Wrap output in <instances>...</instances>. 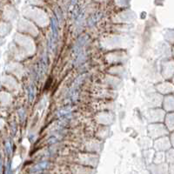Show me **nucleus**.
Segmentation results:
<instances>
[{
	"instance_id": "obj_1",
	"label": "nucleus",
	"mask_w": 174,
	"mask_h": 174,
	"mask_svg": "<svg viewBox=\"0 0 174 174\" xmlns=\"http://www.w3.org/2000/svg\"><path fill=\"white\" fill-rule=\"evenodd\" d=\"M51 29H52V32H53L54 38H56L57 35H58V30H57V23H56L54 18L51 19Z\"/></svg>"
},
{
	"instance_id": "obj_2",
	"label": "nucleus",
	"mask_w": 174,
	"mask_h": 174,
	"mask_svg": "<svg viewBox=\"0 0 174 174\" xmlns=\"http://www.w3.org/2000/svg\"><path fill=\"white\" fill-rule=\"evenodd\" d=\"M6 150H7V151H8V153H11V146H10V144H7L6 145Z\"/></svg>"
},
{
	"instance_id": "obj_3",
	"label": "nucleus",
	"mask_w": 174,
	"mask_h": 174,
	"mask_svg": "<svg viewBox=\"0 0 174 174\" xmlns=\"http://www.w3.org/2000/svg\"><path fill=\"white\" fill-rule=\"evenodd\" d=\"M30 92H31V95H30V97H31V100H32V98H33V90H32V87L31 88Z\"/></svg>"
}]
</instances>
